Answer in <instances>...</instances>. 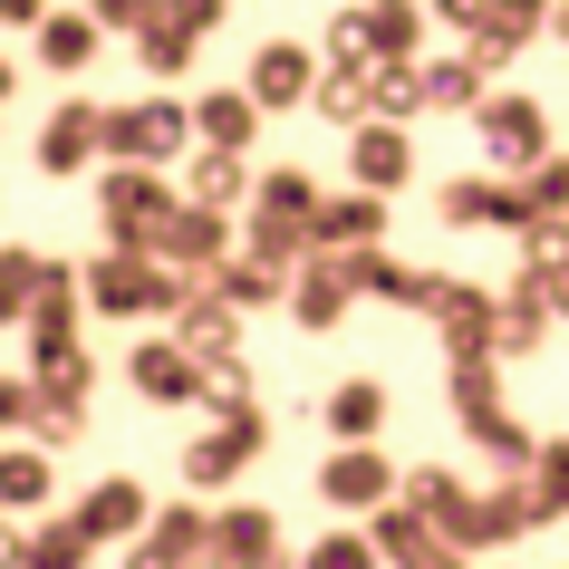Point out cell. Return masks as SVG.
<instances>
[{
  "label": "cell",
  "instance_id": "obj_24",
  "mask_svg": "<svg viewBox=\"0 0 569 569\" xmlns=\"http://www.w3.org/2000/svg\"><path fill=\"white\" fill-rule=\"evenodd\" d=\"M550 502H569V445L550 453Z\"/></svg>",
  "mask_w": 569,
  "mask_h": 569
},
{
  "label": "cell",
  "instance_id": "obj_15",
  "mask_svg": "<svg viewBox=\"0 0 569 569\" xmlns=\"http://www.w3.org/2000/svg\"><path fill=\"white\" fill-rule=\"evenodd\" d=\"M39 290V261H20V251H0V319H20Z\"/></svg>",
  "mask_w": 569,
  "mask_h": 569
},
{
  "label": "cell",
  "instance_id": "obj_8",
  "mask_svg": "<svg viewBox=\"0 0 569 569\" xmlns=\"http://www.w3.org/2000/svg\"><path fill=\"white\" fill-rule=\"evenodd\" d=\"M358 39H367V49H387V59H406L416 10H406V0H367V10H358Z\"/></svg>",
  "mask_w": 569,
  "mask_h": 569
},
{
  "label": "cell",
  "instance_id": "obj_11",
  "mask_svg": "<svg viewBox=\"0 0 569 569\" xmlns=\"http://www.w3.org/2000/svg\"><path fill=\"white\" fill-rule=\"evenodd\" d=\"M39 49H49V68H88L97 20H49V30H39Z\"/></svg>",
  "mask_w": 569,
  "mask_h": 569
},
{
  "label": "cell",
  "instance_id": "obj_23",
  "mask_svg": "<svg viewBox=\"0 0 569 569\" xmlns=\"http://www.w3.org/2000/svg\"><path fill=\"white\" fill-rule=\"evenodd\" d=\"M164 20H183V30H212V20H222V0H164Z\"/></svg>",
  "mask_w": 569,
  "mask_h": 569
},
{
  "label": "cell",
  "instance_id": "obj_16",
  "mask_svg": "<svg viewBox=\"0 0 569 569\" xmlns=\"http://www.w3.org/2000/svg\"><path fill=\"white\" fill-rule=\"evenodd\" d=\"M183 348H193V358H222V348H232V309H193Z\"/></svg>",
  "mask_w": 569,
  "mask_h": 569
},
{
  "label": "cell",
  "instance_id": "obj_21",
  "mask_svg": "<svg viewBox=\"0 0 569 569\" xmlns=\"http://www.w3.org/2000/svg\"><path fill=\"white\" fill-rule=\"evenodd\" d=\"M531 203H540V212L569 203V164H550V154H540V164H531Z\"/></svg>",
  "mask_w": 569,
  "mask_h": 569
},
{
  "label": "cell",
  "instance_id": "obj_25",
  "mask_svg": "<svg viewBox=\"0 0 569 569\" xmlns=\"http://www.w3.org/2000/svg\"><path fill=\"white\" fill-rule=\"evenodd\" d=\"M492 10H502V20H521V30L540 20V0H492Z\"/></svg>",
  "mask_w": 569,
  "mask_h": 569
},
{
  "label": "cell",
  "instance_id": "obj_3",
  "mask_svg": "<svg viewBox=\"0 0 569 569\" xmlns=\"http://www.w3.org/2000/svg\"><path fill=\"white\" fill-rule=\"evenodd\" d=\"M97 300H107V309H154V300H174V280L146 270L136 251H117V261H97Z\"/></svg>",
  "mask_w": 569,
  "mask_h": 569
},
{
  "label": "cell",
  "instance_id": "obj_18",
  "mask_svg": "<svg viewBox=\"0 0 569 569\" xmlns=\"http://www.w3.org/2000/svg\"><path fill=\"white\" fill-rule=\"evenodd\" d=\"M97 20H107V30H154L164 0H97Z\"/></svg>",
  "mask_w": 569,
  "mask_h": 569
},
{
  "label": "cell",
  "instance_id": "obj_10",
  "mask_svg": "<svg viewBox=\"0 0 569 569\" xmlns=\"http://www.w3.org/2000/svg\"><path fill=\"white\" fill-rule=\"evenodd\" d=\"M212 241H222L212 203H203V212H183V222H164V251H174V261H212Z\"/></svg>",
  "mask_w": 569,
  "mask_h": 569
},
{
  "label": "cell",
  "instance_id": "obj_13",
  "mask_svg": "<svg viewBox=\"0 0 569 569\" xmlns=\"http://www.w3.org/2000/svg\"><path fill=\"white\" fill-rule=\"evenodd\" d=\"M338 290H348V270H309V280H300V319H309V329H329V319H338Z\"/></svg>",
  "mask_w": 569,
  "mask_h": 569
},
{
  "label": "cell",
  "instance_id": "obj_17",
  "mask_svg": "<svg viewBox=\"0 0 569 569\" xmlns=\"http://www.w3.org/2000/svg\"><path fill=\"white\" fill-rule=\"evenodd\" d=\"M425 97H435V107H463V97H473V59H445V68H425Z\"/></svg>",
  "mask_w": 569,
  "mask_h": 569
},
{
  "label": "cell",
  "instance_id": "obj_2",
  "mask_svg": "<svg viewBox=\"0 0 569 569\" xmlns=\"http://www.w3.org/2000/svg\"><path fill=\"white\" fill-rule=\"evenodd\" d=\"M107 146H117L126 164H154V154H174V146H183V117H174V107H136V117L107 126Z\"/></svg>",
  "mask_w": 569,
  "mask_h": 569
},
{
  "label": "cell",
  "instance_id": "obj_4",
  "mask_svg": "<svg viewBox=\"0 0 569 569\" xmlns=\"http://www.w3.org/2000/svg\"><path fill=\"white\" fill-rule=\"evenodd\" d=\"M251 97H261V107H300L309 97V49H290V39L261 49V59H251Z\"/></svg>",
  "mask_w": 569,
  "mask_h": 569
},
{
  "label": "cell",
  "instance_id": "obj_7",
  "mask_svg": "<svg viewBox=\"0 0 569 569\" xmlns=\"http://www.w3.org/2000/svg\"><path fill=\"white\" fill-rule=\"evenodd\" d=\"M445 338L473 358V348H492V300L482 290H445Z\"/></svg>",
  "mask_w": 569,
  "mask_h": 569
},
{
  "label": "cell",
  "instance_id": "obj_19",
  "mask_svg": "<svg viewBox=\"0 0 569 569\" xmlns=\"http://www.w3.org/2000/svg\"><path fill=\"white\" fill-rule=\"evenodd\" d=\"M319 222H329L338 241H367V232H377V203H338V212H319Z\"/></svg>",
  "mask_w": 569,
  "mask_h": 569
},
{
  "label": "cell",
  "instance_id": "obj_1",
  "mask_svg": "<svg viewBox=\"0 0 569 569\" xmlns=\"http://www.w3.org/2000/svg\"><path fill=\"white\" fill-rule=\"evenodd\" d=\"M482 146L502 154V164H540V107L531 97H492L482 107Z\"/></svg>",
  "mask_w": 569,
  "mask_h": 569
},
{
  "label": "cell",
  "instance_id": "obj_20",
  "mask_svg": "<svg viewBox=\"0 0 569 569\" xmlns=\"http://www.w3.org/2000/svg\"><path fill=\"white\" fill-rule=\"evenodd\" d=\"M338 425L367 435V425H377V387H338Z\"/></svg>",
  "mask_w": 569,
  "mask_h": 569
},
{
  "label": "cell",
  "instance_id": "obj_9",
  "mask_svg": "<svg viewBox=\"0 0 569 569\" xmlns=\"http://www.w3.org/2000/svg\"><path fill=\"white\" fill-rule=\"evenodd\" d=\"M136 387H146V396H164V406H174V396L193 387V358H183V348H146V358H136Z\"/></svg>",
  "mask_w": 569,
  "mask_h": 569
},
{
  "label": "cell",
  "instance_id": "obj_26",
  "mask_svg": "<svg viewBox=\"0 0 569 569\" xmlns=\"http://www.w3.org/2000/svg\"><path fill=\"white\" fill-rule=\"evenodd\" d=\"M0 20H39V0H0Z\"/></svg>",
  "mask_w": 569,
  "mask_h": 569
},
{
  "label": "cell",
  "instance_id": "obj_22",
  "mask_svg": "<svg viewBox=\"0 0 569 569\" xmlns=\"http://www.w3.org/2000/svg\"><path fill=\"white\" fill-rule=\"evenodd\" d=\"M531 261H550V270L569 261V222H531Z\"/></svg>",
  "mask_w": 569,
  "mask_h": 569
},
{
  "label": "cell",
  "instance_id": "obj_14",
  "mask_svg": "<svg viewBox=\"0 0 569 569\" xmlns=\"http://www.w3.org/2000/svg\"><path fill=\"white\" fill-rule=\"evenodd\" d=\"M193 193H203V203H232V193H241V164H232V146H212L203 164H193Z\"/></svg>",
  "mask_w": 569,
  "mask_h": 569
},
{
  "label": "cell",
  "instance_id": "obj_27",
  "mask_svg": "<svg viewBox=\"0 0 569 569\" xmlns=\"http://www.w3.org/2000/svg\"><path fill=\"white\" fill-rule=\"evenodd\" d=\"M550 30H560V39H569V0H560V10H550Z\"/></svg>",
  "mask_w": 569,
  "mask_h": 569
},
{
  "label": "cell",
  "instance_id": "obj_12",
  "mask_svg": "<svg viewBox=\"0 0 569 569\" xmlns=\"http://www.w3.org/2000/svg\"><path fill=\"white\" fill-rule=\"evenodd\" d=\"M251 107H261V97H203V136L212 146H241V136H251Z\"/></svg>",
  "mask_w": 569,
  "mask_h": 569
},
{
  "label": "cell",
  "instance_id": "obj_6",
  "mask_svg": "<svg viewBox=\"0 0 569 569\" xmlns=\"http://www.w3.org/2000/svg\"><path fill=\"white\" fill-rule=\"evenodd\" d=\"M358 183L367 193H396V183H406V136H396V126H367L358 136Z\"/></svg>",
  "mask_w": 569,
  "mask_h": 569
},
{
  "label": "cell",
  "instance_id": "obj_5",
  "mask_svg": "<svg viewBox=\"0 0 569 569\" xmlns=\"http://www.w3.org/2000/svg\"><path fill=\"white\" fill-rule=\"evenodd\" d=\"M97 136H107V126H97L88 107H59V117H49V136H39V154H49V174H78V154H88Z\"/></svg>",
  "mask_w": 569,
  "mask_h": 569
}]
</instances>
